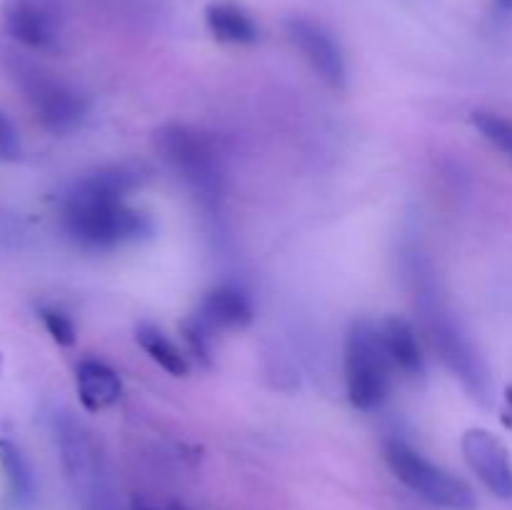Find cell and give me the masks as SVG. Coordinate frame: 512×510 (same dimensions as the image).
I'll list each match as a JSON object with an SVG mask.
<instances>
[{"label": "cell", "mask_w": 512, "mask_h": 510, "mask_svg": "<svg viewBox=\"0 0 512 510\" xmlns=\"http://www.w3.org/2000/svg\"><path fill=\"white\" fill-rule=\"evenodd\" d=\"M138 185L140 170L130 165H110L75 180L60 213L68 238L88 250H113L145 238L150 220L125 203Z\"/></svg>", "instance_id": "6da1fadb"}, {"label": "cell", "mask_w": 512, "mask_h": 510, "mask_svg": "<svg viewBox=\"0 0 512 510\" xmlns=\"http://www.w3.org/2000/svg\"><path fill=\"white\" fill-rule=\"evenodd\" d=\"M410 278H413L415 288V305L423 313L425 333H428L430 345L438 350V355L453 370L455 378L463 380V385L473 393V398L485 403L490 395V380L478 350L473 348L468 335L458 328L455 318L448 313L445 303L440 300V293L435 290L433 278L425 273L423 265L415 263L410 268Z\"/></svg>", "instance_id": "7a4b0ae2"}, {"label": "cell", "mask_w": 512, "mask_h": 510, "mask_svg": "<svg viewBox=\"0 0 512 510\" xmlns=\"http://www.w3.org/2000/svg\"><path fill=\"white\" fill-rule=\"evenodd\" d=\"M390 365L378 325L355 320L345 335V390L353 408L378 410L388 398Z\"/></svg>", "instance_id": "3957f363"}, {"label": "cell", "mask_w": 512, "mask_h": 510, "mask_svg": "<svg viewBox=\"0 0 512 510\" xmlns=\"http://www.w3.org/2000/svg\"><path fill=\"white\" fill-rule=\"evenodd\" d=\"M10 75L28 100L35 120L48 133L65 135L73 133L88 113V103L78 88L65 83L55 73H48L40 65L28 60H10Z\"/></svg>", "instance_id": "277c9868"}, {"label": "cell", "mask_w": 512, "mask_h": 510, "mask_svg": "<svg viewBox=\"0 0 512 510\" xmlns=\"http://www.w3.org/2000/svg\"><path fill=\"white\" fill-rule=\"evenodd\" d=\"M385 463L390 473L418 498L428 500L435 508L445 510H478V498L473 488L450 470L430 463L425 455L410 448L403 440L393 438L383 445Z\"/></svg>", "instance_id": "5b68a950"}, {"label": "cell", "mask_w": 512, "mask_h": 510, "mask_svg": "<svg viewBox=\"0 0 512 510\" xmlns=\"http://www.w3.org/2000/svg\"><path fill=\"white\" fill-rule=\"evenodd\" d=\"M158 148L173 173L203 203H218L223 193V170L210 140L188 125H168L158 133Z\"/></svg>", "instance_id": "8992f818"}, {"label": "cell", "mask_w": 512, "mask_h": 510, "mask_svg": "<svg viewBox=\"0 0 512 510\" xmlns=\"http://www.w3.org/2000/svg\"><path fill=\"white\" fill-rule=\"evenodd\" d=\"M55 440H58L60 460L75 493L93 510H113L108 495V473L100 458L98 445L88 430L68 413H58L53 420Z\"/></svg>", "instance_id": "52a82bcc"}, {"label": "cell", "mask_w": 512, "mask_h": 510, "mask_svg": "<svg viewBox=\"0 0 512 510\" xmlns=\"http://www.w3.org/2000/svg\"><path fill=\"white\" fill-rule=\"evenodd\" d=\"M285 33L323 83L335 90L348 83V63H345L343 48L323 25L308 18H290L285 23Z\"/></svg>", "instance_id": "ba28073f"}, {"label": "cell", "mask_w": 512, "mask_h": 510, "mask_svg": "<svg viewBox=\"0 0 512 510\" xmlns=\"http://www.w3.org/2000/svg\"><path fill=\"white\" fill-rule=\"evenodd\" d=\"M463 455L480 483L500 500H512V460L498 435L485 428H470L463 435Z\"/></svg>", "instance_id": "9c48e42d"}, {"label": "cell", "mask_w": 512, "mask_h": 510, "mask_svg": "<svg viewBox=\"0 0 512 510\" xmlns=\"http://www.w3.org/2000/svg\"><path fill=\"white\" fill-rule=\"evenodd\" d=\"M3 30L30 50L58 48V20L40 0H5L0 8Z\"/></svg>", "instance_id": "30bf717a"}, {"label": "cell", "mask_w": 512, "mask_h": 510, "mask_svg": "<svg viewBox=\"0 0 512 510\" xmlns=\"http://www.w3.org/2000/svg\"><path fill=\"white\" fill-rule=\"evenodd\" d=\"M255 308L250 295L240 285L223 283L215 285L200 300L195 318L210 330V333H223V330H240L250 325Z\"/></svg>", "instance_id": "8fae6325"}, {"label": "cell", "mask_w": 512, "mask_h": 510, "mask_svg": "<svg viewBox=\"0 0 512 510\" xmlns=\"http://www.w3.org/2000/svg\"><path fill=\"white\" fill-rule=\"evenodd\" d=\"M378 330L393 370H400L405 378H420L425 373V358L413 323L393 315V318H385Z\"/></svg>", "instance_id": "7c38bea8"}, {"label": "cell", "mask_w": 512, "mask_h": 510, "mask_svg": "<svg viewBox=\"0 0 512 510\" xmlns=\"http://www.w3.org/2000/svg\"><path fill=\"white\" fill-rule=\"evenodd\" d=\"M75 388H78L80 403L90 413L110 408L123 395V383H120L118 373L108 363L95 358L80 360L75 368Z\"/></svg>", "instance_id": "4fadbf2b"}, {"label": "cell", "mask_w": 512, "mask_h": 510, "mask_svg": "<svg viewBox=\"0 0 512 510\" xmlns=\"http://www.w3.org/2000/svg\"><path fill=\"white\" fill-rule=\"evenodd\" d=\"M205 25L210 35L228 45H253L258 43L260 28L253 15L235 0H213L205 8Z\"/></svg>", "instance_id": "5bb4252c"}, {"label": "cell", "mask_w": 512, "mask_h": 510, "mask_svg": "<svg viewBox=\"0 0 512 510\" xmlns=\"http://www.w3.org/2000/svg\"><path fill=\"white\" fill-rule=\"evenodd\" d=\"M0 478H3L5 495L20 510H30L35 503V475L30 460L10 438H0Z\"/></svg>", "instance_id": "9a60e30c"}, {"label": "cell", "mask_w": 512, "mask_h": 510, "mask_svg": "<svg viewBox=\"0 0 512 510\" xmlns=\"http://www.w3.org/2000/svg\"><path fill=\"white\" fill-rule=\"evenodd\" d=\"M135 340H138L140 348L145 350V355H148L153 363H158V368H163L165 373L178 375V378L180 375H188V360L180 353L178 345H175L160 328H155V325H140L138 333H135Z\"/></svg>", "instance_id": "2e32d148"}, {"label": "cell", "mask_w": 512, "mask_h": 510, "mask_svg": "<svg viewBox=\"0 0 512 510\" xmlns=\"http://www.w3.org/2000/svg\"><path fill=\"white\" fill-rule=\"evenodd\" d=\"M473 125L485 140H488L493 148H498L500 153H505L512 158V120L503 118L498 113H485V110H478L473 113Z\"/></svg>", "instance_id": "e0dca14e"}, {"label": "cell", "mask_w": 512, "mask_h": 510, "mask_svg": "<svg viewBox=\"0 0 512 510\" xmlns=\"http://www.w3.org/2000/svg\"><path fill=\"white\" fill-rule=\"evenodd\" d=\"M40 320H43L45 330L50 333V338L58 345H73L75 343V323L65 310L55 308V305H40Z\"/></svg>", "instance_id": "ac0fdd59"}, {"label": "cell", "mask_w": 512, "mask_h": 510, "mask_svg": "<svg viewBox=\"0 0 512 510\" xmlns=\"http://www.w3.org/2000/svg\"><path fill=\"white\" fill-rule=\"evenodd\" d=\"M23 158V140L13 120L0 110V163H18Z\"/></svg>", "instance_id": "d6986e66"}, {"label": "cell", "mask_w": 512, "mask_h": 510, "mask_svg": "<svg viewBox=\"0 0 512 510\" xmlns=\"http://www.w3.org/2000/svg\"><path fill=\"white\" fill-rule=\"evenodd\" d=\"M133 510H185V508L180 503L153 505V503H145V500H133Z\"/></svg>", "instance_id": "ffe728a7"}, {"label": "cell", "mask_w": 512, "mask_h": 510, "mask_svg": "<svg viewBox=\"0 0 512 510\" xmlns=\"http://www.w3.org/2000/svg\"><path fill=\"white\" fill-rule=\"evenodd\" d=\"M510 408H512V395H510Z\"/></svg>", "instance_id": "44dd1931"}]
</instances>
